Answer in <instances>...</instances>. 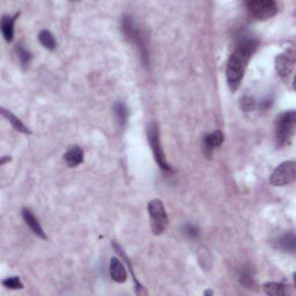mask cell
Instances as JSON below:
<instances>
[{
  "label": "cell",
  "mask_w": 296,
  "mask_h": 296,
  "mask_svg": "<svg viewBox=\"0 0 296 296\" xmlns=\"http://www.w3.org/2000/svg\"><path fill=\"white\" fill-rule=\"evenodd\" d=\"M258 42L254 38H245L238 43L230 55L226 69V78L232 90H236L244 78L248 64L255 54Z\"/></svg>",
  "instance_id": "1"
},
{
  "label": "cell",
  "mask_w": 296,
  "mask_h": 296,
  "mask_svg": "<svg viewBox=\"0 0 296 296\" xmlns=\"http://www.w3.org/2000/svg\"><path fill=\"white\" fill-rule=\"evenodd\" d=\"M296 112L289 110L282 112L276 120V140L278 147L289 145L295 132Z\"/></svg>",
  "instance_id": "2"
},
{
  "label": "cell",
  "mask_w": 296,
  "mask_h": 296,
  "mask_svg": "<svg viewBox=\"0 0 296 296\" xmlns=\"http://www.w3.org/2000/svg\"><path fill=\"white\" fill-rule=\"evenodd\" d=\"M121 30H123L126 38L138 47V50L141 55L142 62L145 64H148V57H150L148 55L150 54H148L146 38L141 33V30L138 28V26L134 23L132 17L130 16L124 17L123 21H121Z\"/></svg>",
  "instance_id": "3"
},
{
  "label": "cell",
  "mask_w": 296,
  "mask_h": 296,
  "mask_svg": "<svg viewBox=\"0 0 296 296\" xmlns=\"http://www.w3.org/2000/svg\"><path fill=\"white\" fill-rule=\"evenodd\" d=\"M148 214L151 217V227L154 235H161L168 226V215L160 199H153L148 203Z\"/></svg>",
  "instance_id": "4"
},
{
  "label": "cell",
  "mask_w": 296,
  "mask_h": 296,
  "mask_svg": "<svg viewBox=\"0 0 296 296\" xmlns=\"http://www.w3.org/2000/svg\"><path fill=\"white\" fill-rule=\"evenodd\" d=\"M147 138L148 141H150V145L152 148V152H153L154 159L156 161V163L159 164V167L164 171H171L172 169L170 167V164L167 162L165 160V154L162 150V145H161L160 140V132L159 128L155 123H151L147 128Z\"/></svg>",
  "instance_id": "5"
},
{
  "label": "cell",
  "mask_w": 296,
  "mask_h": 296,
  "mask_svg": "<svg viewBox=\"0 0 296 296\" xmlns=\"http://www.w3.org/2000/svg\"><path fill=\"white\" fill-rule=\"evenodd\" d=\"M246 11L256 20H267L278 13V5L273 0H250L244 4Z\"/></svg>",
  "instance_id": "6"
},
{
  "label": "cell",
  "mask_w": 296,
  "mask_h": 296,
  "mask_svg": "<svg viewBox=\"0 0 296 296\" xmlns=\"http://www.w3.org/2000/svg\"><path fill=\"white\" fill-rule=\"evenodd\" d=\"M296 178V163L295 161H287L278 165L274 169L269 183L273 186H285L293 183Z\"/></svg>",
  "instance_id": "7"
},
{
  "label": "cell",
  "mask_w": 296,
  "mask_h": 296,
  "mask_svg": "<svg viewBox=\"0 0 296 296\" xmlns=\"http://www.w3.org/2000/svg\"><path fill=\"white\" fill-rule=\"evenodd\" d=\"M277 71L286 84H293L294 68H295V52L293 49L285 51L276 59Z\"/></svg>",
  "instance_id": "8"
},
{
  "label": "cell",
  "mask_w": 296,
  "mask_h": 296,
  "mask_svg": "<svg viewBox=\"0 0 296 296\" xmlns=\"http://www.w3.org/2000/svg\"><path fill=\"white\" fill-rule=\"evenodd\" d=\"M109 272H110L111 279L118 282V284H123L128 279V273L124 267L123 263L120 262L118 258H112L109 264Z\"/></svg>",
  "instance_id": "9"
},
{
  "label": "cell",
  "mask_w": 296,
  "mask_h": 296,
  "mask_svg": "<svg viewBox=\"0 0 296 296\" xmlns=\"http://www.w3.org/2000/svg\"><path fill=\"white\" fill-rule=\"evenodd\" d=\"M20 13H15L14 15H5L2 19V34L5 41L11 43L14 38V23Z\"/></svg>",
  "instance_id": "10"
},
{
  "label": "cell",
  "mask_w": 296,
  "mask_h": 296,
  "mask_svg": "<svg viewBox=\"0 0 296 296\" xmlns=\"http://www.w3.org/2000/svg\"><path fill=\"white\" fill-rule=\"evenodd\" d=\"M22 216H23V220L26 221V224H27L28 227L32 229V232L36 235V236L41 237L43 239L46 238L44 230H43L42 226L40 225V222H38V220L36 219V216L33 214L32 211L28 210V208H23Z\"/></svg>",
  "instance_id": "11"
},
{
  "label": "cell",
  "mask_w": 296,
  "mask_h": 296,
  "mask_svg": "<svg viewBox=\"0 0 296 296\" xmlns=\"http://www.w3.org/2000/svg\"><path fill=\"white\" fill-rule=\"evenodd\" d=\"M64 160L69 168L77 167L84 161V151L80 146H73L65 153Z\"/></svg>",
  "instance_id": "12"
},
{
  "label": "cell",
  "mask_w": 296,
  "mask_h": 296,
  "mask_svg": "<svg viewBox=\"0 0 296 296\" xmlns=\"http://www.w3.org/2000/svg\"><path fill=\"white\" fill-rule=\"evenodd\" d=\"M224 139H225L224 133L219 131V130H216V131L212 132V133H208L207 136L204 138V145H205V150L211 152L213 150H215V148L220 147L221 143L224 142Z\"/></svg>",
  "instance_id": "13"
},
{
  "label": "cell",
  "mask_w": 296,
  "mask_h": 296,
  "mask_svg": "<svg viewBox=\"0 0 296 296\" xmlns=\"http://www.w3.org/2000/svg\"><path fill=\"white\" fill-rule=\"evenodd\" d=\"M2 115L5 117L8 121H10L13 128H14L17 132H21V133H24V134H32V131H30L27 126L22 123V120H21L20 118H17L15 115H13L11 111H8V110H6V109L2 108Z\"/></svg>",
  "instance_id": "14"
},
{
  "label": "cell",
  "mask_w": 296,
  "mask_h": 296,
  "mask_svg": "<svg viewBox=\"0 0 296 296\" xmlns=\"http://www.w3.org/2000/svg\"><path fill=\"white\" fill-rule=\"evenodd\" d=\"M295 236L293 233L285 234L284 236H281L280 238L277 239L276 246L279 248L280 250L286 251V252H291L294 254L295 252Z\"/></svg>",
  "instance_id": "15"
},
{
  "label": "cell",
  "mask_w": 296,
  "mask_h": 296,
  "mask_svg": "<svg viewBox=\"0 0 296 296\" xmlns=\"http://www.w3.org/2000/svg\"><path fill=\"white\" fill-rule=\"evenodd\" d=\"M265 294L271 295V296H282L287 295L289 293L288 287L280 282H267L263 286Z\"/></svg>",
  "instance_id": "16"
},
{
  "label": "cell",
  "mask_w": 296,
  "mask_h": 296,
  "mask_svg": "<svg viewBox=\"0 0 296 296\" xmlns=\"http://www.w3.org/2000/svg\"><path fill=\"white\" fill-rule=\"evenodd\" d=\"M38 41H40L41 44L45 47L47 50L54 51L56 47H57V42H56L54 35H52L49 30H42L38 34Z\"/></svg>",
  "instance_id": "17"
},
{
  "label": "cell",
  "mask_w": 296,
  "mask_h": 296,
  "mask_svg": "<svg viewBox=\"0 0 296 296\" xmlns=\"http://www.w3.org/2000/svg\"><path fill=\"white\" fill-rule=\"evenodd\" d=\"M115 116H116V120L117 123L119 124L120 128H123V126L126 124V121H128L129 118V110L128 108L124 103H117L115 106Z\"/></svg>",
  "instance_id": "18"
},
{
  "label": "cell",
  "mask_w": 296,
  "mask_h": 296,
  "mask_svg": "<svg viewBox=\"0 0 296 296\" xmlns=\"http://www.w3.org/2000/svg\"><path fill=\"white\" fill-rule=\"evenodd\" d=\"M16 56H17V59H19V62L21 64V66L23 68H26L30 64V60H32V54L26 49L23 45H17L16 49Z\"/></svg>",
  "instance_id": "19"
},
{
  "label": "cell",
  "mask_w": 296,
  "mask_h": 296,
  "mask_svg": "<svg viewBox=\"0 0 296 296\" xmlns=\"http://www.w3.org/2000/svg\"><path fill=\"white\" fill-rule=\"evenodd\" d=\"M3 285L5 286L6 288L13 289V290L22 289L23 288V284H22V282H21L19 277H10V278H6V279L3 280Z\"/></svg>",
  "instance_id": "20"
},
{
  "label": "cell",
  "mask_w": 296,
  "mask_h": 296,
  "mask_svg": "<svg viewBox=\"0 0 296 296\" xmlns=\"http://www.w3.org/2000/svg\"><path fill=\"white\" fill-rule=\"evenodd\" d=\"M241 108L244 111H251L256 108L255 100L250 96H244L241 100Z\"/></svg>",
  "instance_id": "21"
},
{
  "label": "cell",
  "mask_w": 296,
  "mask_h": 296,
  "mask_svg": "<svg viewBox=\"0 0 296 296\" xmlns=\"http://www.w3.org/2000/svg\"><path fill=\"white\" fill-rule=\"evenodd\" d=\"M184 230H185V234L188 235V236L190 237H197L198 236V229L197 227H194L193 225H191V224H188L184 227Z\"/></svg>",
  "instance_id": "22"
},
{
  "label": "cell",
  "mask_w": 296,
  "mask_h": 296,
  "mask_svg": "<svg viewBox=\"0 0 296 296\" xmlns=\"http://www.w3.org/2000/svg\"><path fill=\"white\" fill-rule=\"evenodd\" d=\"M7 161H11L10 156H3V158H2V165L5 164L7 162Z\"/></svg>",
  "instance_id": "23"
}]
</instances>
